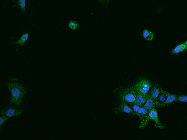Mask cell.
Instances as JSON below:
<instances>
[{"label": "cell", "mask_w": 187, "mask_h": 140, "mask_svg": "<svg viewBox=\"0 0 187 140\" xmlns=\"http://www.w3.org/2000/svg\"><path fill=\"white\" fill-rule=\"evenodd\" d=\"M6 85L11 94L9 105L15 104L17 106L20 105L23 103L26 94V89L24 86L15 82H8Z\"/></svg>", "instance_id": "cell-1"}, {"label": "cell", "mask_w": 187, "mask_h": 140, "mask_svg": "<svg viewBox=\"0 0 187 140\" xmlns=\"http://www.w3.org/2000/svg\"><path fill=\"white\" fill-rule=\"evenodd\" d=\"M116 94L120 102H123L130 104L134 103L136 101L137 92L133 87L123 88L121 89H117Z\"/></svg>", "instance_id": "cell-2"}, {"label": "cell", "mask_w": 187, "mask_h": 140, "mask_svg": "<svg viewBox=\"0 0 187 140\" xmlns=\"http://www.w3.org/2000/svg\"><path fill=\"white\" fill-rule=\"evenodd\" d=\"M152 84L147 78L139 79L133 87L137 93H140L145 96H147L150 91Z\"/></svg>", "instance_id": "cell-3"}, {"label": "cell", "mask_w": 187, "mask_h": 140, "mask_svg": "<svg viewBox=\"0 0 187 140\" xmlns=\"http://www.w3.org/2000/svg\"><path fill=\"white\" fill-rule=\"evenodd\" d=\"M113 112L116 114H117L119 112L126 113L131 116H134L136 115L129 104L123 102H120L119 106L113 109Z\"/></svg>", "instance_id": "cell-4"}, {"label": "cell", "mask_w": 187, "mask_h": 140, "mask_svg": "<svg viewBox=\"0 0 187 140\" xmlns=\"http://www.w3.org/2000/svg\"><path fill=\"white\" fill-rule=\"evenodd\" d=\"M23 110H18L17 108L9 107L3 109L1 111V114L6 116L8 118H11L13 116H19L23 113Z\"/></svg>", "instance_id": "cell-5"}, {"label": "cell", "mask_w": 187, "mask_h": 140, "mask_svg": "<svg viewBox=\"0 0 187 140\" xmlns=\"http://www.w3.org/2000/svg\"><path fill=\"white\" fill-rule=\"evenodd\" d=\"M148 116L149 117L150 120H153L155 122V126L156 127L162 129L165 128V126H164L162 125L160 121L159 120V116H158L157 109H156L155 108H154L152 110H151L149 111V112Z\"/></svg>", "instance_id": "cell-6"}, {"label": "cell", "mask_w": 187, "mask_h": 140, "mask_svg": "<svg viewBox=\"0 0 187 140\" xmlns=\"http://www.w3.org/2000/svg\"><path fill=\"white\" fill-rule=\"evenodd\" d=\"M161 90L162 88L158 84H152L148 95L156 101L161 93Z\"/></svg>", "instance_id": "cell-7"}, {"label": "cell", "mask_w": 187, "mask_h": 140, "mask_svg": "<svg viewBox=\"0 0 187 140\" xmlns=\"http://www.w3.org/2000/svg\"><path fill=\"white\" fill-rule=\"evenodd\" d=\"M144 107L146 108L149 111H150L151 110L155 108V107H156L155 100H153L152 97H150V96L147 95V98H146V102H145V103Z\"/></svg>", "instance_id": "cell-8"}, {"label": "cell", "mask_w": 187, "mask_h": 140, "mask_svg": "<svg viewBox=\"0 0 187 140\" xmlns=\"http://www.w3.org/2000/svg\"><path fill=\"white\" fill-rule=\"evenodd\" d=\"M149 112V111L146 108H145L144 106H142L140 107L139 111L137 112L136 115H137V116L139 117L140 121H141V120H143L144 118H145L148 116Z\"/></svg>", "instance_id": "cell-9"}, {"label": "cell", "mask_w": 187, "mask_h": 140, "mask_svg": "<svg viewBox=\"0 0 187 140\" xmlns=\"http://www.w3.org/2000/svg\"><path fill=\"white\" fill-rule=\"evenodd\" d=\"M165 93L166 95H167V99H166L165 102L163 103V107L169 105V104L172 103V102H175L176 99V97H177V95H172V94H170V93L167 92V91H165Z\"/></svg>", "instance_id": "cell-10"}, {"label": "cell", "mask_w": 187, "mask_h": 140, "mask_svg": "<svg viewBox=\"0 0 187 140\" xmlns=\"http://www.w3.org/2000/svg\"><path fill=\"white\" fill-rule=\"evenodd\" d=\"M147 96H145L140 93H137L136 97V101L135 103H136L139 106H144L145 102H146Z\"/></svg>", "instance_id": "cell-11"}, {"label": "cell", "mask_w": 187, "mask_h": 140, "mask_svg": "<svg viewBox=\"0 0 187 140\" xmlns=\"http://www.w3.org/2000/svg\"><path fill=\"white\" fill-rule=\"evenodd\" d=\"M186 49H187L186 46L185 45V44H179L176 46L174 49L173 51L171 52V54H178L180 52H183L184 51H185Z\"/></svg>", "instance_id": "cell-12"}, {"label": "cell", "mask_w": 187, "mask_h": 140, "mask_svg": "<svg viewBox=\"0 0 187 140\" xmlns=\"http://www.w3.org/2000/svg\"><path fill=\"white\" fill-rule=\"evenodd\" d=\"M142 36L143 38L145 40H147V41H152V39H153L154 37V34L150 31H149V30L144 29L142 33Z\"/></svg>", "instance_id": "cell-13"}, {"label": "cell", "mask_w": 187, "mask_h": 140, "mask_svg": "<svg viewBox=\"0 0 187 140\" xmlns=\"http://www.w3.org/2000/svg\"><path fill=\"white\" fill-rule=\"evenodd\" d=\"M29 37V34L26 33V34H24L22 37L20 38L19 40H18V41L17 42H16V44H19V45H21V46H23L24 45V44L26 43V41H27V39Z\"/></svg>", "instance_id": "cell-14"}, {"label": "cell", "mask_w": 187, "mask_h": 140, "mask_svg": "<svg viewBox=\"0 0 187 140\" xmlns=\"http://www.w3.org/2000/svg\"><path fill=\"white\" fill-rule=\"evenodd\" d=\"M25 0H16L17 6L21 9L23 12H25Z\"/></svg>", "instance_id": "cell-15"}, {"label": "cell", "mask_w": 187, "mask_h": 140, "mask_svg": "<svg viewBox=\"0 0 187 140\" xmlns=\"http://www.w3.org/2000/svg\"><path fill=\"white\" fill-rule=\"evenodd\" d=\"M175 102H187V95H177Z\"/></svg>", "instance_id": "cell-16"}, {"label": "cell", "mask_w": 187, "mask_h": 140, "mask_svg": "<svg viewBox=\"0 0 187 140\" xmlns=\"http://www.w3.org/2000/svg\"><path fill=\"white\" fill-rule=\"evenodd\" d=\"M150 120L149 117L147 116L146 118H144L143 120L140 121V123L139 125V128H144L148 124V122Z\"/></svg>", "instance_id": "cell-17"}, {"label": "cell", "mask_w": 187, "mask_h": 140, "mask_svg": "<svg viewBox=\"0 0 187 140\" xmlns=\"http://www.w3.org/2000/svg\"><path fill=\"white\" fill-rule=\"evenodd\" d=\"M68 26H69V27L72 30H75L77 28L79 27V24L75 21H72V20H71V21L69 22V24H68Z\"/></svg>", "instance_id": "cell-18"}, {"label": "cell", "mask_w": 187, "mask_h": 140, "mask_svg": "<svg viewBox=\"0 0 187 140\" xmlns=\"http://www.w3.org/2000/svg\"><path fill=\"white\" fill-rule=\"evenodd\" d=\"M130 106L131 107V108H132V110H133V112L136 113V114L137 113V112L139 111V110L140 107V106H139V105H137L136 103H130L129 104Z\"/></svg>", "instance_id": "cell-19"}, {"label": "cell", "mask_w": 187, "mask_h": 140, "mask_svg": "<svg viewBox=\"0 0 187 140\" xmlns=\"http://www.w3.org/2000/svg\"><path fill=\"white\" fill-rule=\"evenodd\" d=\"M8 117L6 116H5V115L2 116V117H0V127L2 128L3 125L4 124V123L6 120H8Z\"/></svg>", "instance_id": "cell-20"}, {"label": "cell", "mask_w": 187, "mask_h": 140, "mask_svg": "<svg viewBox=\"0 0 187 140\" xmlns=\"http://www.w3.org/2000/svg\"><path fill=\"white\" fill-rule=\"evenodd\" d=\"M184 44H185V45L186 46V48H187V41H186L184 43Z\"/></svg>", "instance_id": "cell-21"}, {"label": "cell", "mask_w": 187, "mask_h": 140, "mask_svg": "<svg viewBox=\"0 0 187 140\" xmlns=\"http://www.w3.org/2000/svg\"><path fill=\"white\" fill-rule=\"evenodd\" d=\"M99 1L100 2H102V3H103V2H104L106 1V0H99Z\"/></svg>", "instance_id": "cell-22"}]
</instances>
